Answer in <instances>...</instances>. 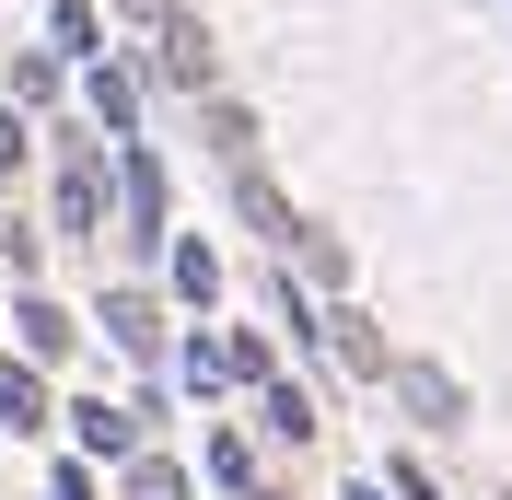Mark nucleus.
Listing matches in <instances>:
<instances>
[{
    "instance_id": "1",
    "label": "nucleus",
    "mask_w": 512,
    "mask_h": 500,
    "mask_svg": "<svg viewBox=\"0 0 512 500\" xmlns=\"http://www.w3.org/2000/svg\"><path fill=\"white\" fill-rule=\"evenodd\" d=\"M384 384L408 396V419H419V431H454V419H478V407H466V384H454L443 361H384Z\"/></svg>"
},
{
    "instance_id": "2",
    "label": "nucleus",
    "mask_w": 512,
    "mask_h": 500,
    "mask_svg": "<svg viewBox=\"0 0 512 500\" xmlns=\"http://www.w3.org/2000/svg\"><path fill=\"white\" fill-rule=\"evenodd\" d=\"M210 70H222L210 24H198V12H175V24H163V82H175V94H210Z\"/></svg>"
},
{
    "instance_id": "3",
    "label": "nucleus",
    "mask_w": 512,
    "mask_h": 500,
    "mask_svg": "<svg viewBox=\"0 0 512 500\" xmlns=\"http://www.w3.org/2000/svg\"><path fill=\"white\" fill-rule=\"evenodd\" d=\"M117 198H128V221H117L128 245H163V175H152V163H140V152L117 163Z\"/></svg>"
},
{
    "instance_id": "4",
    "label": "nucleus",
    "mask_w": 512,
    "mask_h": 500,
    "mask_svg": "<svg viewBox=\"0 0 512 500\" xmlns=\"http://www.w3.org/2000/svg\"><path fill=\"white\" fill-rule=\"evenodd\" d=\"M105 338L152 361V349H163V303H152V291H105Z\"/></svg>"
},
{
    "instance_id": "5",
    "label": "nucleus",
    "mask_w": 512,
    "mask_h": 500,
    "mask_svg": "<svg viewBox=\"0 0 512 500\" xmlns=\"http://www.w3.org/2000/svg\"><path fill=\"white\" fill-rule=\"evenodd\" d=\"M198 140H210L222 163H256V117H245L233 94H198Z\"/></svg>"
},
{
    "instance_id": "6",
    "label": "nucleus",
    "mask_w": 512,
    "mask_h": 500,
    "mask_svg": "<svg viewBox=\"0 0 512 500\" xmlns=\"http://www.w3.org/2000/svg\"><path fill=\"white\" fill-rule=\"evenodd\" d=\"M70 431H82V454H140V407H70Z\"/></svg>"
},
{
    "instance_id": "7",
    "label": "nucleus",
    "mask_w": 512,
    "mask_h": 500,
    "mask_svg": "<svg viewBox=\"0 0 512 500\" xmlns=\"http://www.w3.org/2000/svg\"><path fill=\"white\" fill-rule=\"evenodd\" d=\"M233 198H245V221H256V233H268V245H291V233H303V221H291V198L268 187L256 163H233Z\"/></svg>"
},
{
    "instance_id": "8",
    "label": "nucleus",
    "mask_w": 512,
    "mask_h": 500,
    "mask_svg": "<svg viewBox=\"0 0 512 500\" xmlns=\"http://www.w3.org/2000/svg\"><path fill=\"white\" fill-rule=\"evenodd\" d=\"M256 419H268L280 442H315V396H303V384H280V373L256 384Z\"/></svg>"
},
{
    "instance_id": "9",
    "label": "nucleus",
    "mask_w": 512,
    "mask_h": 500,
    "mask_svg": "<svg viewBox=\"0 0 512 500\" xmlns=\"http://www.w3.org/2000/svg\"><path fill=\"white\" fill-rule=\"evenodd\" d=\"M94 210H105V163H94V152H70V175H59V221H70V233H94Z\"/></svg>"
},
{
    "instance_id": "10",
    "label": "nucleus",
    "mask_w": 512,
    "mask_h": 500,
    "mask_svg": "<svg viewBox=\"0 0 512 500\" xmlns=\"http://www.w3.org/2000/svg\"><path fill=\"white\" fill-rule=\"evenodd\" d=\"M47 419V384H35V361H0V431H35Z\"/></svg>"
},
{
    "instance_id": "11",
    "label": "nucleus",
    "mask_w": 512,
    "mask_h": 500,
    "mask_svg": "<svg viewBox=\"0 0 512 500\" xmlns=\"http://www.w3.org/2000/svg\"><path fill=\"white\" fill-rule=\"evenodd\" d=\"M315 326L338 338V361H350V373H384V338L361 326V314H315Z\"/></svg>"
},
{
    "instance_id": "12",
    "label": "nucleus",
    "mask_w": 512,
    "mask_h": 500,
    "mask_svg": "<svg viewBox=\"0 0 512 500\" xmlns=\"http://www.w3.org/2000/svg\"><path fill=\"white\" fill-rule=\"evenodd\" d=\"M24 349H35V361H59V349H70V314L47 303V291H24Z\"/></svg>"
},
{
    "instance_id": "13",
    "label": "nucleus",
    "mask_w": 512,
    "mask_h": 500,
    "mask_svg": "<svg viewBox=\"0 0 512 500\" xmlns=\"http://www.w3.org/2000/svg\"><path fill=\"white\" fill-rule=\"evenodd\" d=\"M117 500H187V466H163V454H128V489Z\"/></svg>"
},
{
    "instance_id": "14",
    "label": "nucleus",
    "mask_w": 512,
    "mask_h": 500,
    "mask_svg": "<svg viewBox=\"0 0 512 500\" xmlns=\"http://www.w3.org/2000/svg\"><path fill=\"white\" fill-rule=\"evenodd\" d=\"M140 117V82H128V70H94V128H128Z\"/></svg>"
},
{
    "instance_id": "15",
    "label": "nucleus",
    "mask_w": 512,
    "mask_h": 500,
    "mask_svg": "<svg viewBox=\"0 0 512 500\" xmlns=\"http://www.w3.org/2000/svg\"><path fill=\"white\" fill-rule=\"evenodd\" d=\"M175 291H187V303H210V291H222V256H210V245H175Z\"/></svg>"
},
{
    "instance_id": "16",
    "label": "nucleus",
    "mask_w": 512,
    "mask_h": 500,
    "mask_svg": "<svg viewBox=\"0 0 512 500\" xmlns=\"http://www.w3.org/2000/svg\"><path fill=\"white\" fill-rule=\"evenodd\" d=\"M291 245H303V268H315V280H338V268H350V245H338V233H315V221H303Z\"/></svg>"
},
{
    "instance_id": "17",
    "label": "nucleus",
    "mask_w": 512,
    "mask_h": 500,
    "mask_svg": "<svg viewBox=\"0 0 512 500\" xmlns=\"http://www.w3.org/2000/svg\"><path fill=\"white\" fill-rule=\"evenodd\" d=\"M105 35H94V12H82V0H59V59H94Z\"/></svg>"
},
{
    "instance_id": "18",
    "label": "nucleus",
    "mask_w": 512,
    "mask_h": 500,
    "mask_svg": "<svg viewBox=\"0 0 512 500\" xmlns=\"http://www.w3.org/2000/svg\"><path fill=\"white\" fill-rule=\"evenodd\" d=\"M117 12H140V24H175V12H187V0H117Z\"/></svg>"
},
{
    "instance_id": "19",
    "label": "nucleus",
    "mask_w": 512,
    "mask_h": 500,
    "mask_svg": "<svg viewBox=\"0 0 512 500\" xmlns=\"http://www.w3.org/2000/svg\"><path fill=\"white\" fill-rule=\"evenodd\" d=\"M47 500H94V477H82V466H59V489H47Z\"/></svg>"
},
{
    "instance_id": "20",
    "label": "nucleus",
    "mask_w": 512,
    "mask_h": 500,
    "mask_svg": "<svg viewBox=\"0 0 512 500\" xmlns=\"http://www.w3.org/2000/svg\"><path fill=\"white\" fill-rule=\"evenodd\" d=\"M0 163H24V128H12V117H0Z\"/></svg>"
},
{
    "instance_id": "21",
    "label": "nucleus",
    "mask_w": 512,
    "mask_h": 500,
    "mask_svg": "<svg viewBox=\"0 0 512 500\" xmlns=\"http://www.w3.org/2000/svg\"><path fill=\"white\" fill-rule=\"evenodd\" d=\"M350 500H384V489H350Z\"/></svg>"
},
{
    "instance_id": "22",
    "label": "nucleus",
    "mask_w": 512,
    "mask_h": 500,
    "mask_svg": "<svg viewBox=\"0 0 512 500\" xmlns=\"http://www.w3.org/2000/svg\"><path fill=\"white\" fill-rule=\"evenodd\" d=\"M268 500H280V489H268Z\"/></svg>"
},
{
    "instance_id": "23",
    "label": "nucleus",
    "mask_w": 512,
    "mask_h": 500,
    "mask_svg": "<svg viewBox=\"0 0 512 500\" xmlns=\"http://www.w3.org/2000/svg\"><path fill=\"white\" fill-rule=\"evenodd\" d=\"M501 500H512V489H501Z\"/></svg>"
}]
</instances>
